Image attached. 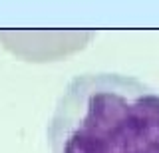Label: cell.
I'll list each match as a JSON object with an SVG mask.
<instances>
[{
  "instance_id": "cell-1",
  "label": "cell",
  "mask_w": 159,
  "mask_h": 153,
  "mask_svg": "<svg viewBox=\"0 0 159 153\" xmlns=\"http://www.w3.org/2000/svg\"><path fill=\"white\" fill-rule=\"evenodd\" d=\"M46 133L52 153H159V90L125 74H78Z\"/></svg>"
}]
</instances>
